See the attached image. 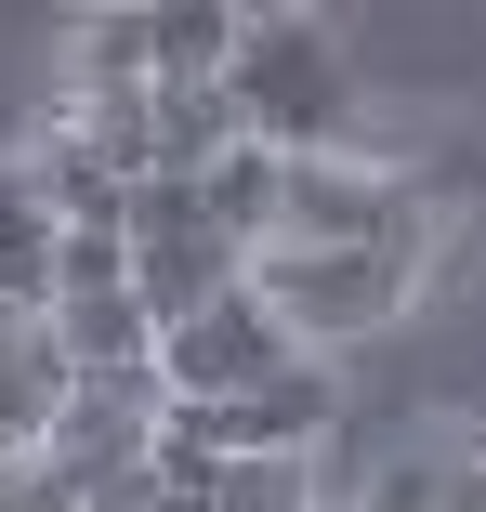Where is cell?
Masks as SVG:
<instances>
[{
	"label": "cell",
	"mask_w": 486,
	"mask_h": 512,
	"mask_svg": "<svg viewBox=\"0 0 486 512\" xmlns=\"http://www.w3.org/2000/svg\"><path fill=\"white\" fill-rule=\"evenodd\" d=\"M395 224H421V197L381 171L368 145H355V158H289L276 250H368V237H395Z\"/></svg>",
	"instance_id": "5"
},
{
	"label": "cell",
	"mask_w": 486,
	"mask_h": 512,
	"mask_svg": "<svg viewBox=\"0 0 486 512\" xmlns=\"http://www.w3.org/2000/svg\"><path fill=\"white\" fill-rule=\"evenodd\" d=\"M447 512H486V434L447 447Z\"/></svg>",
	"instance_id": "14"
},
{
	"label": "cell",
	"mask_w": 486,
	"mask_h": 512,
	"mask_svg": "<svg viewBox=\"0 0 486 512\" xmlns=\"http://www.w3.org/2000/svg\"><path fill=\"white\" fill-rule=\"evenodd\" d=\"M158 53H145V14H92L66 40V106H119V92H145Z\"/></svg>",
	"instance_id": "10"
},
{
	"label": "cell",
	"mask_w": 486,
	"mask_h": 512,
	"mask_svg": "<svg viewBox=\"0 0 486 512\" xmlns=\"http://www.w3.org/2000/svg\"><path fill=\"white\" fill-rule=\"evenodd\" d=\"M276 197H289V158H276V145H250V132H237V145L198 171V211H211V237H224V250H250V263L276 250Z\"/></svg>",
	"instance_id": "8"
},
{
	"label": "cell",
	"mask_w": 486,
	"mask_h": 512,
	"mask_svg": "<svg viewBox=\"0 0 486 512\" xmlns=\"http://www.w3.org/2000/svg\"><path fill=\"white\" fill-rule=\"evenodd\" d=\"M224 145H237V106H224V79H145V171L198 184Z\"/></svg>",
	"instance_id": "7"
},
{
	"label": "cell",
	"mask_w": 486,
	"mask_h": 512,
	"mask_svg": "<svg viewBox=\"0 0 486 512\" xmlns=\"http://www.w3.org/2000/svg\"><path fill=\"white\" fill-rule=\"evenodd\" d=\"M0 302H14V316H53V211H40L27 158H0Z\"/></svg>",
	"instance_id": "9"
},
{
	"label": "cell",
	"mask_w": 486,
	"mask_h": 512,
	"mask_svg": "<svg viewBox=\"0 0 486 512\" xmlns=\"http://www.w3.org/2000/svg\"><path fill=\"white\" fill-rule=\"evenodd\" d=\"M211 512H329V499H316V460H224Z\"/></svg>",
	"instance_id": "12"
},
{
	"label": "cell",
	"mask_w": 486,
	"mask_h": 512,
	"mask_svg": "<svg viewBox=\"0 0 486 512\" xmlns=\"http://www.w3.org/2000/svg\"><path fill=\"white\" fill-rule=\"evenodd\" d=\"M66 394H79V368H66L53 316H14V302H0V447L40 460L53 421H66Z\"/></svg>",
	"instance_id": "6"
},
{
	"label": "cell",
	"mask_w": 486,
	"mask_h": 512,
	"mask_svg": "<svg viewBox=\"0 0 486 512\" xmlns=\"http://www.w3.org/2000/svg\"><path fill=\"white\" fill-rule=\"evenodd\" d=\"M132 289H145V329H184L198 302L250 289V250H224V237H211L198 184L145 171V184H132Z\"/></svg>",
	"instance_id": "4"
},
{
	"label": "cell",
	"mask_w": 486,
	"mask_h": 512,
	"mask_svg": "<svg viewBox=\"0 0 486 512\" xmlns=\"http://www.w3.org/2000/svg\"><path fill=\"white\" fill-rule=\"evenodd\" d=\"M289 368H303V342L276 329L263 289H224V302H198L184 329H158V394H171V407H250V394L289 381Z\"/></svg>",
	"instance_id": "3"
},
{
	"label": "cell",
	"mask_w": 486,
	"mask_h": 512,
	"mask_svg": "<svg viewBox=\"0 0 486 512\" xmlns=\"http://www.w3.org/2000/svg\"><path fill=\"white\" fill-rule=\"evenodd\" d=\"M421 276H434V211L395 224V237H368V250H263V263H250V289L276 302V329L303 342V355L395 329L408 302H421Z\"/></svg>",
	"instance_id": "2"
},
{
	"label": "cell",
	"mask_w": 486,
	"mask_h": 512,
	"mask_svg": "<svg viewBox=\"0 0 486 512\" xmlns=\"http://www.w3.org/2000/svg\"><path fill=\"white\" fill-rule=\"evenodd\" d=\"M145 53H158V79H224L237 66V14H224V0H158Z\"/></svg>",
	"instance_id": "11"
},
{
	"label": "cell",
	"mask_w": 486,
	"mask_h": 512,
	"mask_svg": "<svg viewBox=\"0 0 486 512\" xmlns=\"http://www.w3.org/2000/svg\"><path fill=\"white\" fill-rule=\"evenodd\" d=\"M224 106L276 158H355L368 145V79H355V40L329 14H237Z\"/></svg>",
	"instance_id": "1"
},
{
	"label": "cell",
	"mask_w": 486,
	"mask_h": 512,
	"mask_svg": "<svg viewBox=\"0 0 486 512\" xmlns=\"http://www.w3.org/2000/svg\"><path fill=\"white\" fill-rule=\"evenodd\" d=\"M355 512H447V447H408L355 486Z\"/></svg>",
	"instance_id": "13"
}]
</instances>
